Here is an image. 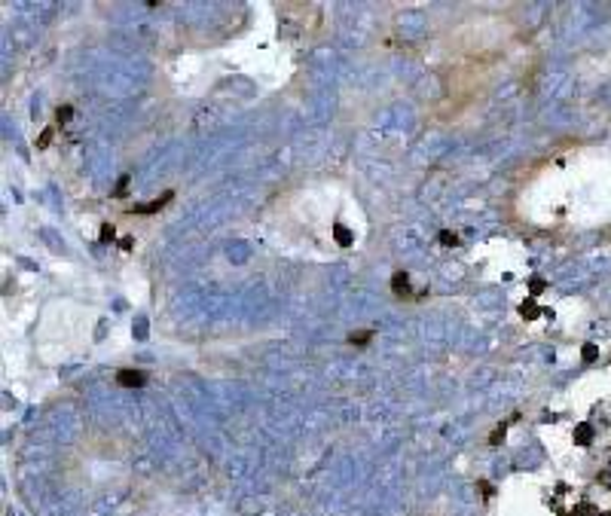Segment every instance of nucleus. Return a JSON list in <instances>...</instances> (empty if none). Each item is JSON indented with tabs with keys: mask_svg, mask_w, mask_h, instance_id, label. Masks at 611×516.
Wrapping results in <instances>:
<instances>
[{
	"mask_svg": "<svg viewBox=\"0 0 611 516\" xmlns=\"http://www.w3.org/2000/svg\"><path fill=\"white\" fill-rule=\"evenodd\" d=\"M123 385H144V373H120Z\"/></svg>",
	"mask_w": 611,
	"mask_h": 516,
	"instance_id": "f257e3e1",
	"label": "nucleus"
}]
</instances>
